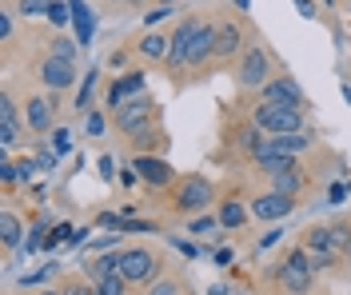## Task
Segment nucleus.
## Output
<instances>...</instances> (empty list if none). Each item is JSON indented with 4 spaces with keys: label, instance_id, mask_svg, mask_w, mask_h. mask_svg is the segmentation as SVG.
<instances>
[{
    "label": "nucleus",
    "instance_id": "nucleus-10",
    "mask_svg": "<svg viewBox=\"0 0 351 295\" xmlns=\"http://www.w3.org/2000/svg\"><path fill=\"white\" fill-rule=\"evenodd\" d=\"M240 84H247V88H263V84H267V52H263V48L243 52V60H240Z\"/></svg>",
    "mask_w": 351,
    "mask_h": 295
},
{
    "label": "nucleus",
    "instance_id": "nucleus-16",
    "mask_svg": "<svg viewBox=\"0 0 351 295\" xmlns=\"http://www.w3.org/2000/svg\"><path fill=\"white\" fill-rule=\"evenodd\" d=\"M120 264H124V255H116V251H100V255H92V259H88V275H92V283H96V279H108V275H120Z\"/></svg>",
    "mask_w": 351,
    "mask_h": 295
},
{
    "label": "nucleus",
    "instance_id": "nucleus-27",
    "mask_svg": "<svg viewBox=\"0 0 351 295\" xmlns=\"http://www.w3.org/2000/svg\"><path fill=\"white\" fill-rule=\"evenodd\" d=\"M68 21H72V8H68V0H52V4H48V24L64 28Z\"/></svg>",
    "mask_w": 351,
    "mask_h": 295
},
{
    "label": "nucleus",
    "instance_id": "nucleus-29",
    "mask_svg": "<svg viewBox=\"0 0 351 295\" xmlns=\"http://www.w3.org/2000/svg\"><path fill=\"white\" fill-rule=\"evenodd\" d=\"M52 152H56V159L72 152V132H68V128H56V132H52Z\"/></svg>",
    "mask_w": 351,
    "mask_h": 295
},
{
    "label": "nucleus",
    "instance_id": "nucleus-17",
    "mask_svg": "<svg viewBox=\"0 0 351 295\" xmlns=\"http://www.w3.org/2000/svg\"><path fill=\"white\" fill-rule=\"evenodd\" d=\"M68 8H72V24H76V44H92V28H96V16L88 12L84 0H68Z\"/></svg>",
    "mask_w": 351,
    "mask_h": 295
},
{
    "label": "nucleus",
    "instance_id": "nucleus-8",
    "mask_svg": "<svg viewBox=\"0 0 351 295\" xmlns=\"http://www.w3.org/2000/svg\"><path fill=\"white\" fill-rule=\"evenodd\" d=\"M263 100L267 104H287V108H304V92L291 76H276L263 84Z\"/></svg>",
    "mask_w": 351,
    "mask_h": 295
},
{
    "label": "nucleus",
    "instance_id": "nucleus-25",
    "mask_svg": "<svg viewBox=\"0 0 351 295\" xmlns=\"http://www.w3.org/2000/svg\"><path fill=\"white\" fill-rule=\"evenodd\" d=\"M92 287H96V295H124L128 292V279L124 275H108V279H96Z\"/></svg>",
    "mask_w": 351,
    "mask_h": 295
},
{
    "label": "nucleus",
    "instance_id": "nucleus-5",
    "mask_svg": "<svg viewBox=\"0 0 351 295\" xmlns=\"http://www.w3.org/2000/svg\"><path fill=\"white\" fill-rule=\"evenodd\" d=\"M216 200V192H212V183L204 180V176H188V180L180 183V196H176V207L184 211V216H192V211H204V207Z\"/></svg>",
    "mask_w": 351,
    "mask_h": 295
},
{
    "label": "nucleus",
    "instance_id": "nucleus-1",
    "mask_svg": "<svg viewBox=\"0 0 351 295\" xmlns=\"http://www.w3.org/2000/svg\"><path fill=\"white\" fill-rule=\"evenodd\" d=\"M252 124L267 132V136H287V132H300L304 128V108H287V104H267L263 100L256 116H252Z\"/></svg>",
    "mask_w": 351,
    "mask_h": 295
},
{
    "label": "nucleus",
    "instance_id": "nucleus-24",
    "mask_svg": "<svg viewBox=\"0 0 351 295\" xmlns=\"http://www.w3.org/2000/svg\"><path fill=\"white\" fill-rule=\"evenodd\" d=\"M92 88H96V68L84 72V80H80V92H76V112H88V104H92Z\"/></svg>",
    "mask_w": 351,
    "mask_h": 295
},
{
    "label": "nucleus",
    "instance_id": "nucleus-26",
    "mask_svg": "<svg viewBox=\"0 0 351 295\" xmlns=\"http://www.w3.org/2000/svg\"><path fill=\"white\" fill-rule=\"evenodd\" d=\"M328 231H331V248H335V255H348L351 251V227L335 224V227H328Z\"/></svg>",
    "mask_w": 351,
    "mask_h": 295
},
{
    "label": "nucleus",
    "instance_id": "nucleus-32",
    "mask_svg": "<svg viewBox=\"0 0 351 295\" xmlns=\"http://www.w3.org/2000/svg\"><path fill=\"white\" fill-rule=\"evenodd\" d=\"M52 56H60V60H76V44L60 36V40H52Z\"/></svg>",
    "mask_w": 351,
    "mask_h": 295
},
{
    "label": "nucleus",
    "instance_id": "nucleus-12",
    "mask_svg": "<svg viewBox=\"0 0 351 295\" xmlns=\"http://www.w3.org/2000/svg\"><path fill=\"white\" fill-rule=\"evenodd\" d=\"M291 207H295V200H291V196L267 192V196H260V200H252V216H256V220H284Z\"/></svg>",
    "mask_w": 351,
    "mask_h": 295
},
{
    "label": "nucleus",
    "instance_id": "nucleus-2",
    "mask_svg": "<svg viewBox=\"0 0 351 295\" xmlns=\"http://www.w3.org/2000/svg\"><path fill=\"white\" fill-rule=\"evenodd\" d=\"M280 279H284V287H287L291 295L311 292V279H315V264H311V255H307L304 248H291V251L284 255Z\"/></svg>",
    "mask_w": 351,
    "mask_h": 295
},
{
    "label": "nucleus",
    "instance_id": "nucleus-22",
    "mask_svg": "<svg viewBox=\"0 0 351 295\" xmlns=\"http://www.w3.org/2000/svg\"><path fill=\"white\" fill-rule=\"evenodd\" d=\"M168 48H172V36H160V32H148L140 40V52L152 56V60H168Z\"/></svg>",
    "mask_w": 351,
    "mask_h": 295
},
{
    "label": "nucleus",
    "instance_id": "nucleus-19",
    "mask_svg": "<svg viewBox=\"0 0 351 295\" xmlns=\"http://www.w3.org/2000/svg\"><path fill=\"white\" fill-rule=\"evenodd\" d=\"M28 128H32V132H48V128H52V104H48L44 96H32V100H28Z\"/></svg>",
    "mask_w": 351,
    "mask_h": 295
},
{
    "label": "nucleus",
    "instance_id": "nucleus-31",
    "mask_svg": "<svg viewBox=\"0 0 351 295\" xmlns=\"http://www.w3.org/2000/svg\"><path fill=\"white\" fill-rule=\"evenodd\" d=\"M48 4L52 0H21V12L24 16H48Z\"/></svg>",
    "mask_w": 351,
    "mask_h": 295
},
{
    "label": "nucleus",
    "instance_id": "nucleus-35",
    "mask_svg": "<svg viewBox=\"0 0 351 295\" xmlns=\"http://www.w3.org/2000/svg\"><path fill=\"white\" fill-rule=\"evenodd\" d=\"M16 172H21V180L28 183V180H32V172H36V164H32V159H21V164H16Z\"/></svg>",
    "mask_w": 351,
    "mask_h": 295
},
{
    "label": "nucleus",
    "instance_id": "nucleus-30",
    "mask_svg": "<svg viewBox=\"0 0 351 295\" xmlns=\"http://www.w3.org/2000/svg\"><path fill=\"white\" fill-rule=\"evenodd\" d=\"M84 128H88V136H104V128H108V120L100 112H88L84 116Z\"/></svg>",
    "mask_w": 351,
    "mask_h": 295
},
{
    "label": "nucleus",
    "instance_id": "nucleus-21",
    "mask_svg": "<svg viewBox=\"0 0 351 295\" xmlns=\"http://www.w3.org/2000/svg\"><path fill=\"white\" fill-rule=\"evenodd\" d=\"M240 28L236 24H219V36H216V56H232V52H240Z\"/></svg>",
    "mask_w": 351,
    "mask_h": 295
},
{
    "label": "nucleus",
    "instance_id": "nucleus-38",
    "mask_svg": "<svg viewBox=\"0 0 351 295\" xmlns=\"http://www.w3.org/2000/svg\"><path fill=\"white\" fill-rule=\"evenodd\" d=\"M64 295H96V287H84V283H68Z\"/></svg>",
    "mask_w": 351,
    "mask_h": 295
},
{
    "label": "nucleus",
    "instance_id": "nucleus-36",
    "mask_svg": "<svg viewBox=\"0 0 351 295\" xmlns=\"http://www.w3.org/2000/svg\"><path fill=\"white\" fill-rule=\"evenodd\" d=\"M100 176H104V180H116V168H112V156H100Z\"/></svg>",
    "mask_w": 351,
    "mask_h": 295
},
{
    "label": "nucleus",
    "instance_id": "nucleus-3",
    "mask_svg": "<svg viewBox=\"0 0 351 295\" xmlns=\"http://www.w3.org/2000/svg\"><path fill=\"white\" fill-rule=\"evenodd\" d=\"M156 120V100L144 92V96H132L120 104V112H116V124H120V132H128V136H140L148 124Z\"/></svg>",
    "mask_w": 351,
    "mask_h": 295
},
{
    "label": "nucleus",
    "instance_id": "nucleus-23",
    "mask_svg": "<svg viewBox=\"0 0 351 295\" xmlns=\"http://www.w3.org/2000/svg\"><path fill=\"white\" fill-rule=\"evenodd\" d=\"M243 220H247V211H243L236 200H228V204L219 207V227H240Z\"/></svg>",
    "mask_w": 351,
    "mask_h": 295
},
{
    "label": "nucleus",
    "instance_id": "nucleus-15",
    "mask_svg": "<svg viewBox=\"0 0 351 295\" xmlns=\"http://www.w3.org/2000/svg\"><path fill=\"white\" fill-rule=\"evenodd\" d=\"M16 140H21V120H16V104H12V100L4 96V100H0V144H4V148H12Z\"/></svg>",
    "mask_w": 351,
    "mask_h": 295
},
{
    "label": "nucleus",
    "instance_id": "nucleus-11",
    "mask_svg": "<svg viewBox=\"0 0 351 295\" xmlns=\"http://www.w3.org/2000/svg\"><path fill=\"white\" fill-rule=\"evenodd\" d=\"M132 168H136V176H140V180L152 183V188H164V183L172 180V164H168L164 156H136Z\"/></svg>",
    "mask_w": 351,
    "mask_h": 295
},
{
    "label": "nucleus",
    "instance_id": "nucleus-39",
    "mask_svg": "<svg viewBox=\"0 0 351 295\" xmlns=\"http://www.w3.org/2000/svg\"><path fill=\"white\" fill-rule=\"evenodd\" d=\"M176 248L184 251V255H188V259H196L199 251H196V244H188V240H176Z\"/></svg>",
    "mask_w": 351,
    "mask_h": 295
},
{
    "label": "nucleus",
    "instance_id": "nucleus-9",
    "mask_svg": "<svg viewBox=\"0 0 351 295\" xmlns=\"http://www.w3.org/2000/svg\"><path fill=\"white\" fill-rule=\"evenodd\" d=\"M40 80H44V88L64 92V88H72V80H76V68H72V60L48 56V60L40 64Z\"/></svg>",
    "mask_w": 351,
    "mask_h": 295
},
{
    "label": "nucleus",
    "instance_id": "nucleus-44",
    "mask_svg": "<svg viewBox=\"0 0 351 295\" xmlns=\"http://www.w3.org/2000/svg\"><path fill=\"white\" fill-rule=\"evenodd\" d=\"M232 4H236L240 12H252V0H232Z\"/></svg>",
    "mask_w": 351,
    "mask_h": 295
},
{
    "label": "nucleus",
    "instance_id": "nucleus-7",
    "mask_svg": "<svg viewBox=\"0 0 351 295\" xmlns=\"http://www.w3.org/2000/svg\"><path fill=\"white\" fill-rule=\"evenodd\" d=\"M304 251L311 255V264H315V268H331L335 248H331V231H328V227H307V231H304Z\"/></svg>",
    "mask_w": 351,
    "mask_h": 295
},
{
    "label": "nucleus",
    "instance_id": "nucleus-14",
    "mask_svg": "<svg viewBox=\"0 0 351 295\" xmlns=\"http://www.w3.org/2000/svg\"><path fill=\"white\" fill-rule=\"evenodd\" d=\"M216 36H219V24H204L196 32V40L188 48V64H204L208 56H216Z\"/></svg>",
    "mask_w": 351,
    "mask_h": 295
},
{
    "label": "nucleus",
    "instance_id": "nucleus-41",
    "mask_svg": "<svg viewBox=\"0 0 351 295\" xmlns=\"http://www.w3.org/2000/svg\"><path fill=\"white\" fill-rule=\"evenodd\" d=\"M168 12H172V8H152V12H148V16H144V21H148V24H156V21H164V16H168Z\"/></svg>",
    "mask_w": 351,
    "mask_h": 295
},
{
    "label": "nucleus",
    "instance_id": "nucleus-46",
    "mask_svg": "<svg viewBox=\"0 0 351 295\" xmlns=\"http://www.w3.org/2000/svg\"><path fill=\"white\" fill-rule=\"evenodd\" d=\"M160 4H164V8H168V4H176V0H160Z\"/></svg>",
    "mask_w": 351,
    "mask_h": 295
},
{
    "label": "nucleus",
    "instance_id": "nucleus-13",
    "mask_svg": "<svg viewBox=\"0 0 351 295\" xmlns=\"http://www.w3.org/2000/svg\"><path fill=\"white\" fill-rule=\"evenodd\" d=\"M132 96H144V72H128V76H120V80L108 88V104L120 112V104L132 100Z\"/></svg>",
    "mask_w": 351,
    "mask_h": 295
},
{
    "label": "nucleus",
    "instance_id": "nucleus-34",
    "mask_svg": "<svg viewBox=\"0 0 351 295\" xmlns=\"http://www.w3.org/2000/svg\"><path fill=\"white\" fill-rule=\"evenodd\" d=\"M0 40H12V16L0 12Z\"/></svg>",
    "mask_w": 351,
    "mask_h": 295
},
{
    "label": "nucleus",
    "instance_id": "nucleus-45",
    "mask_svg": "<svg viewBox=\"0 0 351 295\" xmlns=\"http://www.w3.org/2000/svg\"><path fill=\"white\" fill-rule=\"evenodd\" d=\"M40 295H64V292H40Z\"/></svg>",
    "mask_w": 351,
    "mask_h": 295
},
{
    "label": "nucleus",
    "instance_id": "nucleus-42",
    "mask_svg": "<svg viewBox=\"0 0 351 295\" xmlns=\"http://www.w3.org/2000/svg\"><path fill=\"white\" fill-rule=\"evenodd\" d=\"M124 231H156L152 224H132V220H124Z\"/></svg>",
    "mask_w": 351,
    "mask_h": 295
},
{
    "label": "nucleus",
    "instance_id": "nucleus-4",
    "mask_svg": "<svg viewBox=\"0 0 351 295\" xmlns=\"http://www.w3.org/2000/svg\"><path fill=\"white\" fill-rule=\"evenodd\" d=\"M120 255H124L120 275H124L128 283H148L152 275H160V259H156L148 248H128V251H120Z\"/></svg>",
    "mask_w": 351,
    "mask_h": 295
},
{
    "label": "nucleus",
    "instance_id": "nucleus-20",
    "mask_svg": "<svg viewBox=\"0 0 351 295\" xmlns=\"http://www.w3.org/2000/svg\"><path fill=\"white\" fill-rule=\"evenodd\" d=\"M271 183H276V192L280 196H300V188H304V176H300V168H284V172H271Z\"/></svg>",
    "mask_w": 351,
    "mask_h": 295
},
{
    "label": "nucleus",
    "instance_id": "nucleus-6",
    "mask_svg": "<svg viewBox=\"0 0 351 295\" xmlns=\"http://www.w3.org/2000/svg\"><path fill=\"white\" fill-rule=\"evenodd\" d=\"M199 28H204V24H199L196 16L180 21V28L172 32V48H168V64H172V68L188 64V48H192V40H196V32H199Z\"/></svg>",
    "mask_w": 351,
    "mask_h": 295
},
{
    "label": "nucleus",
    "instance_id": "nucleus-40",
    "mask_svg": "<svg viewBox=\"0 0 351 295\" xmlns=\"http://www.w3.org/2000/svg\"><path fill=\"white\" fill-rule=\"evenodd\" d=\"M216 227H219V220H196L192 231H216Z\"/></svg>",
    "mask_w": 351,
    "mask_h": 295
},
{
    "label": "nucleus",
    "instance_id": "nucleus-18",
    "mask_svg": "<svg viewBox=\"0 0 351 295\" xmlns=\"http://www.w3.org/2000/svg\"><path fill=\"white\" fill-rule=\"evenodd\" d=\"M0 244L4 248H24V224L16 211H4L0 216Z\"/></svg>",
    "mask_w": 351,
    "mask_h": 295
},
{
    "label": "nucleus",
    "instance_id": "nucleus-33",
    "mask_svg": "<svg viewBox=\"0 0 351 295\" xmlns=\"http://www.w3.org/2000/svg\"><path fill=\"white\" fill-rule=\"evenodd\" d=\"M148 295H184V292H180V283H176V279H160V283L148 287Z\"/></svg>",
    "mask_w": 351,
    "mask_h": 295
},
{
    "label": "nucleus",
    "instance_id": "nucleus-43",
    "mask_svg": "<svg viewBox=\"0 0 351 295\" xmlns=\"http://www.w3.org/2000/svg\"><path fill=\"white\" fill-rule=\"evenodd\" d=\"M343 196H348V188H343V183H335V188H331V204H339Z\"/></svg>",
    "mask_w": 351,
    "mask_h": 295
},
{
    "label": "nucleus",
    "instance_id": "nucleus-28",
    "mask_svg": "<svg viewBox=\"0 0 351 295\" xmlns=\"http://www.w3.org/2000/svg\"><path fill=\"white\" fill-rule=\"evenodd\" d=\"M132 140H136L140 156H152V148H156V144H164V136H160V132H152V128H144L140 136H132Z\"/></svg>",
    "mask_w": 351,
    "mask_h": 295
},
{
    "label": "nucleus",
    "instance_id": "nucleus-37",
    "mask_svg": "<svg viewBox=\"0 0 351 295\" xmlns=\"http://www.w3.org/2000/svg\"><path fill=\"white\" fill-rule=\"evenodd\" d=\"M295 8H300V16H307V21L315 16V0H295Z\"/></svg>",
    "mask_w": 351,
    "mask_h": 295
}]
</instances>
